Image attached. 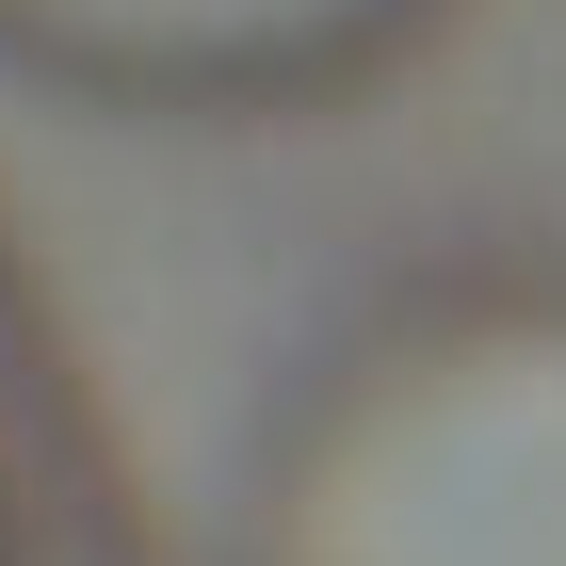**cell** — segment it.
I'll return each instance as SVG.
<instances>
[{"instance_id":"6da1fadb","label":"cell","mask_w":566,"mask_h":566,"mask_svg":"<svg viewBox=\"0 0 566 566\" xmlns=\"http://www.w3.org/2000/svg\"><path fill=\"white\" fill-rule=\"evenodd\" d=\"M260 566H566V243L356 307L260 470Z\"/></svg>"},{"instance_id":"7a4b0ae2","label":"cell","mask_w":566,"mask_h":566,"mask_svg":"<svg viewBox=\"0 0 566 566\" xmlns=\"http://www.w3.org/2000/svg\"><path fill=\"white\" fill-rule=\"evenodd\" d=\"M33 17V49L97 65L130 97H195V114H260V97H356L405 49H437L453 0H0Z\"/></svg>"}]
</instances>
